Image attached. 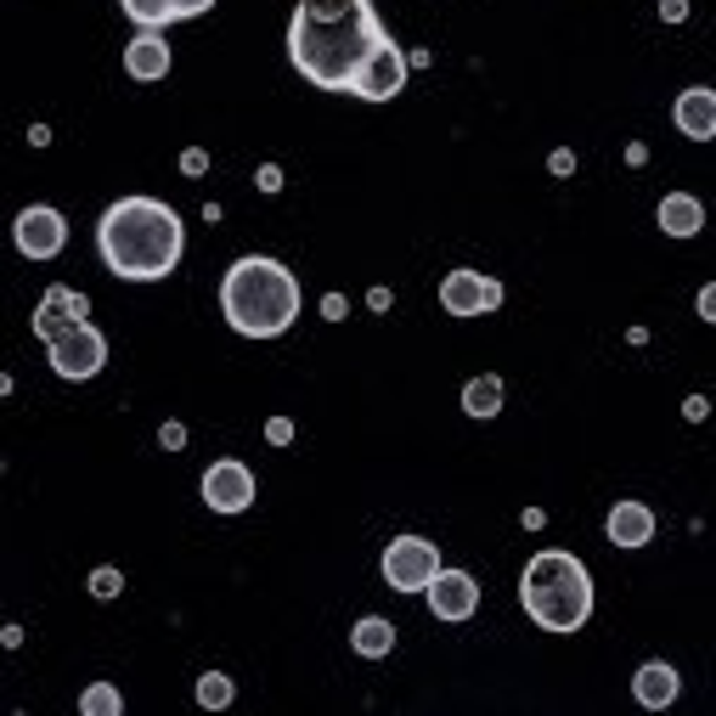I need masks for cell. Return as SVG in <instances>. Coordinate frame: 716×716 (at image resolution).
Masks as SVG:
<instances>
[{
	"label": "cell",
	"mask_w": 716,
	"mask_h": 716,
	"mask_svg": "<svg viewBox=\"0 0 716 716\" xmlns=\"http://www.w3.org/2000/svg\"><path fill=\"white\" fill-rule=\"evenodd\" d=\"M547 170L553 175H575V147H553L547 153Z\"/></svg>",
	"instance_id": "25"
},
{
	"label": "cell",
	"mask_w": 716,
	"mask_h": 716,
	"mask_svg": "<svg viewBox=\"0 0 716 716\" xmlns=\"http://www.w3.org/2000/svg\"><path fill=\"white\" fill-rule=\"evenodd\" d=\"M655 220H660L666 238H700L705 232V204L694 198V192H666Z\"/></svg>",
	"instance_id": "17"
},
{
	"label": "cell",
	"mask_w": 716,
	"mask_h": 716,
	"mask_svg": "<svg viewBox=\"0 0 716 716\" xmlns=\"http://www.w3.org/2000/svg\"><path fill=\"white\" fill-rule=\"evenodd\" d=\"M96 254L119 282H158L181 266L186 226L170 204L158 198H113L96 220Z\"/></svg>",
	"instance_id": "2"
},
{
	"label": "cell",
	"mask_w": 716,
	"mask_h": 716,
	"mask_svg": "<svg viewBox=\"0 0 716 716\" xmlns=\"http://www.w3.org/2000/svg\"><path fill=\"white\" fill-rule=\"evenodd\" d=\"M90 316V300L80 294V288H69V282H51L46 294H40V305H35V339L40 344H51L69 321H85Z\"/></svg>",
	"instance_id": "12"
},
{
	"label": "cell",
	"mask_w": 716,
	"mask_h": 716,
	"mask_svg": "<svg viewBox=\"0 0 716 716\" xmlns=\"http://www.w3.org/2000/svg\"><path fill=\"white\" fill-rule=\"evenodd\" d=\"M502 401H508V384H502L497 373H474V378L463 384V412L480 417V423H492V417L502 412Z\"/></svg>",
	"instance_id": "18"
},
{
	"label": "cell",
	"mask_w": 716,
	"mask_h": 716,
	"mask_svg": "<svg viewBox=\"0 0 716 716\" xmlns=\"http://www.w3.org/2000/svg\"><path fill=\"white\" fill-rule=\"evenodd\" d=\"M378 570H384V587H396V593H429V581L446 565H440V547L429 536H396L384 547Z\"/></svg>",
	"instance_id": "6"
},
{
	"label": "cell",
	"mask_w": 716,
	"mask_h": 716,
	"mask_svg": "<svg viewBox=\"0 0 716 716\" xmlns=\"http://www.w3.org/2000/svg\"><path fill=\"white\" fill-rule=\"evenodd\" d=\"M170 40H165V28H136V40L124 46V74L130 80H142V85H158V80H170Z\"/></svg>",
	"instance_id": "13"
},
{
	"label": "cell",
	"mask_w": 716,
	"mask_h": 716,
	"mask_svg": "<svg viewBox=\"0 0 716 716\" xmlns=\"http://www.w3.org/2000/svg\"><path fill=\"white\" fill-rule=\"evenodd\" d=\"M378 40L384 23L373 0H300L288 17V62L316 90H350Z\"/></svg>",
	"instance_id": "1"
},
{
	"label": "cell",
	"mask_w": 716,
	"mask_h": 716,
	"mask_svg": "<svg viewBox=\"0 0 716 716\" xmlns=\"http://www.w3.org/2000/svg\"><path fill=\"white\" fill-rule=\"evenodd\" d=\"M321 316H328V321H344V316H350V300H344V294H321Z\"/></svg>",
	"instance_id": "29"
},
{
	"label": "cell",
	"mask_w": 716,
	"mask_h": 716,
	"mask_svg": "<svg viewBox=\"0 0 716 716\" xmlns=\"http://www.w3.org/2000/svg\"><path fill=\"white\" fill-rule=\"evenodd\" d=\"M158 446H165V451H181V446H186V423H181V417L158 423Z\"/></svg>",
	"instance_id": "24"
},
{
	"label": "cell",
	"mask_w": 716,
	"mask_h": 716,
	"mask_svg": "<svg viewBox=\"0 0 716 716\" xmlns=\"http://www.w3.org/2000/svg\"><path fill=\"white\" fill-rule=\"evenodd\" d=\"M46 362H51L57 378L85 384V378H96V373L108 367V339H102V328H90V316H85V321H69V328L46 344Z\"/></svg>",
	"instance_id": "5"
},
{
	"label": "cell",
	"mask_w": 716,
	"mask_h": 716,
	"mask_svg": "<svg viewBox=\"0 0 716 716\" xmlns=\"http://www.w3.org/2000/svg\"><path fill=\"white\" fill-rule=\"evenodd\" d=\"M124 7V17L136 23V28H170V23H181L175 17V0H119Z\"/></svg>",
	"instance_id": "20"
},
{
	"label": "cell",
	"mask_w": 716,
	"mask_h": 716,
	"mask_svg": "<svg viewBox=\"0 0 716 716\" xmlns=\"http://www.w3.org/2000/svg\"><path fill=\"white\" fill-rule=\"evenodd\" d=\"M192 694H198V705H204V711H226V705L238 700V682L226 677V671H204V677H198V689H192Z\"/></svg>",
	"instance_id": "21"
},
{
	"label": "cell",
	"mask_w": 716,
	"mask_h": 716,
	"mask_svg": "<svg viewBox=\"0 0 716 716\" xmlns=\"http://www.w3.org/2000/svg\"><path fill=\"white\" fill-rule=\"evenodd\" d=\"M220 311L243 339H282L300 321V282L271 254H243L220 277Z\"/></svg>",
	"instance_id": "3"
},
{
	"label": "cell",
	"mask_w": 716,
	"mask_h": 716,
	"mask_svg": "<svg viewBox=\"0 0 716 716\" xmlns=\"http://www.w3.org/2000/svg\"><path fill=\"white\" fill-rule=\"evenodd\" d=\"M389 305H396V294H389L384 282H378V288H367V311H378V316H384Z\"/></svg>",
	"instance_id": "32"
},
{
	"label": "cell",
	"mask_w": 716,
	"mask_h": 716,
	"mask_svg": "<svg viewBox=\"0 0 716 716\" xmlns=\"http://www.w3.org/2000/svg\"><path fill=\"white\" fill-rule=\"evenodd\" d=\"M350 648L362 660H384L389 648H396V621H384V615H362V621L350 627Z\"/></svg>",
	"instance_id": "19"
},
{
	"label": "cell",
	"mask_w": 716,
	"mask_h": 716,
	"mask_svg": "<svg viewBox=\"0 0 716 716\" xmlns=\"http://www.w3.org/2000/svg\"><path fill=\"white\" fill-rule=\"evenodd\" d=\"M406 74H412V51H401L396 40L384 35L378 51L362 62V74H355L350 96H362V102H396L401 85H406Z\"/></svg>",
	"instance_id": "8"
},
{
	"label": "cell",
	"mask_w": 716,
	"mask_h": 716,
	"mask_svg": "<svg viewBox=\"0 0 716 716\" xmlns=\"http://www.w3.org/2000/svg\"><path fill=\"white\" fill-rule=\"evenodd\" d=\"M423 598H429L435 621L458 627V621H469V615L480 609V581H474L469 570H451V565H446V570L429 581V593H423Z\"/></svg>",
	"instance_id": "11"
},
{
	"label": "cell",
	"mask_w": 716,
	"mask_h": 716,
	"mask_svg": "<svg viewBox=\"0 0 716 716\" xmlns=\"http://www.w3.org/2000/svg\"><path fill=\"white\" fill-rule=\"evenodd\" d=\"M689 17V0H660V23H682Z\"/></svg>",
	"instance_id": "34"
},
{
	"label": "cell",
	"mask_w": 716,
	"mask_h": 716,
	"mask_svg": "<svg viewBox=\"0 0 716 716\" xmlns=\"http://www.w3.org/2000/svg\"><path fill=\"white\" fill-rule=\"evenodd\" d=\"M254 186H259V192H282V165H259V170H254Z\"/></svg>",
	"instance_id": "28"
},
{
	"label": "cell",
	"mask_w": 716,
	"mask_h": 716,
	"mask_svg": "<svg viewBox=\"0 0 716 716\" xmlns=\"http://www.w3.org/2000/svg\"><path fill=\"white\" fill-rule=\"evenodd\" d=\"M80 716H124V694L113 689V682H90V689L80 694Z\"/></svg>",
	"instance_id": "22"
},
{
	"label": "cell",
	"mask_w": 716,
	"mask_h": 716,
	"mask_svg": "<svg viewBox=\"0 0 716 716\" xmlns=\"http://www.w3.org/2000/svg\"><path fill=\"white\" fill-rule=\"evenodd\" d=\"M502 300H508V288L485 271L458 266V271L440 277V311L446 316H492V311H502Z\"/></svg>",
	"instance_id": "7"
},
{
	"label": "cell",
	"mask_w": 716,
	"mask_h": 716,
	"mask_svg": "<svg viewBox=\"0 0 716 716\" xmlns=\"http://www.w3.org/2000/svg\"><path fill=\"white\" fill-rule=\"evenodd\" d=\"M519 525H525V531H542L547 513H542V508H525V513H519Z\"/></svg>",
	"instance_id": "35"
},
{
	"label": "cell",
	"mask_w": 716,
	"mask_h": 716,
	"mask_svg": "<svg viewBox=\"0 0 716 716\" xmlns=\"http://www.w3.org/2000/svg\"><path fill=\"white\" fill-rule=\"evenodd\" d=\"M254 497H259V480H254V469L243 458H220V463L204 469V508H215V513H248Z\"/></svg>",
	"instance_id": "9"
},
{
	"label": "cell",
	"mask_w": 716,
	"mask_h": 716,
	"mask_svg": "<svg viewBox=\"0 0 716 716\" xmlns=\"http://www.w3.org/2000/svg\"><path fill=\"white\" fill-rule=\"evenodd\" d=\"M119 593H124V570L96 565V570H90V598H119Z\"/></svg>",
	"instance_id": "23"
},
{
	"label": "cell",
	"mask_w": 716,
	"mask_h": 716,
	"mask_svg": "<svg viewBox=\"0 0 716 716\" xmlns=\"http://www.w3.org/2000/svg\"><path fill=\"white\" fill-rule=\"evenodd\" d=\"M519 604L542 632H581L593 621V570L565 547H542L519 570Z\"/></svg>",
	"instance_id": "4"
},
{
	"label": "cell",
	"mask_w": 716,
	"mask_h": 716,
	"mask_svg": "<svg viewBox=\"0 0 716 716\" xmlns=\"http://www.w3.org/2000/svg\"><path fill=\"white\" fill-rule=\"evenodd\" d=\"M677 694H682V677L671 660H643L632 671V700L643 711H666V705H677Z\"/></svg>",
	"instance_id": "16"
},
{
	"label": "cell",
	"mask_w": 716,
	"mask_h": 716,
	"mask_svg": "<svg viewBox=\"0 0 716 716\" xmlns=\"http://www.w3.org/2000/svg\"><path fill=\"white\" fill-rule=\"evenodd\" d=\"M12 243H17L23 259H57L62 243H69V220H62V209H51V204H28L12 220Z\"/></svg>",
	"instance_id": "10"
},
{
	"label": "cell",
	"mask_w": 716,
	"mask_h": 716,
	"mask_svg": "<svg viewBox=\"0 0 716 716\" xmlns=\"http://www.w3.org/2000/svg\"><path fill=\"white\" fill-rule=\"evenodd\" d=\"M604 536L621 547V553H638V547H648L655 542V508L648 502H615L609 513H604Z\"/></svg>",
	"instance_id": "14"
},
{
	"label": "cell",
	"mask_w": 716,
	"mask_h": 716,
	"mask_svg": "<svg viewBox=\"0 0 716 716\" xmlns=\"http://www.w3.org/2000/svg\"><path fill=\"white\" fill-rule=\"evenodd\" d=\"M204 170H209V153L204 147H186L181 153V175H204Z\"/></svg>",
	"instance_id": "27"
},
{
	"label": "cell",
	"mask_w": 716,
	"mask_h": 716,
	"mask_svg": "<svg viewBox=\"0 0 716 716\" xmlns=\"http://www.w3.org/2000/svg\"><path fill=\"white\" fill-rule=\"evenodd\" d=\"M51 142V124H28V147H46Z\"/></svg>",
	"instance_id": "36"
},
{
	"label": "cell",
	"mask_w": 716,
	"mask_h": 716,
	"mask_svg": "<svg viewBox=\"0 0 716 716\" xmlns=\"http://www.w3.org/2000/svg\"><path fill=\"white\" fill-rule=\"evenodd\" d=\"M671 124H677L689 142H716V90H711V85H689V90H677V102H671Z\"/></svg>",
	"instance_id": "15"
},
{
	"label": "cell",
	"mask_w": 716,
	"mask_h": 716,
	"mask_svg": "<svg viewBox=\"0 0 716 716\" xmlns=\"http://www.w3.org/2000/svg\"><path fill=\"white\" fill-rule=\"evenodd\" d=\"M209 7H215V0H175V17H181V23H186V17H204Z\"/></svg>",
	"instance_id": "33"
},
{
	"label": "cell",
	"mask_w": 716,
	"mask_h": 716,
	"mask_svg": "<svg viewBox=\"0 0 716 716\" xmlns=\"http://www.w3.org/2000/svg\"><path fill=\"white\" fill-rule=\"evenodd\" d=\"M266 440H271V446H288V440H294V423H288V417H271V423H266Z\"/></svg>",
	"instance_id": "30"
},
{
	"label": "cell",
	"mask_w": 716,
	"mask_h": 716,
	"mask_svg": "<svg viewBox=\"0 0 716 716\" xmlns=\"http://www.w3.org/2000/svg\"><path fill=\"white\" fill-rule=\"evenodd\" d=\"M694 311H700V321H711V328H716V282H705L700 294H694Z\"/></svg>",
	"instance_id": "26"
},
{
	"label": "cell",
	"mask_w": 716,
	"mask_h": 716,
	"mask_svg": "<svg viewBox=\"0 0 716 716\" xmlns=\"http://www.w3.org/2000/svg\"><path fill=\"white\" fill-rule=\"evenodd\" d=\"M682 417H689V423H705V417H711V401H705V396H689V401H682Z\"/></svg>",
	"instance_id": "31"
}]
</instances>
